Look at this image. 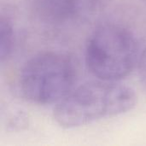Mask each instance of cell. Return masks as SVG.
<instances>
[{
  "mask_svg": "<svg viewBox=\"0 0 146 146\" xmlns=\"http://www.w3.org/2000/svg\"><path fill=\"white\" fill-rule=\"evenodd\" d=\"M136 104L137 96L131 87L99 80L74 89L57 103L53 117L63 128H76L127 113Z\"/></svg>",
  "mask_w": 146,
  "mask_h": 146,
  "instance_id": "6da1fadb",
  "label": "cell"
},
{
  "mask_svg": "<svg viewBox=\"0 0 146 146\" xmlns=\"http://www.w3.org/2000/svg\"><path fill=\"white\" fill-rule=\"evenodd\" d=\"M74 61L68 55L46 51L31 57L21 69L18 86L21 96L38 105L59 103L76 84Z\"/></svg>",
  "mask_w": 146,
  "mask_h": 146,
  "instance_id": "7a4b0ae2",
  "label": "cell"
},
{
  "mask_svg": "<svg viewBox=\"0 0 146 146\" xmlns=\"http://www.w3.org/2000/svg\"><path fill=\"white\" fill-rule=\"evenodd\" d=\"M139 46L127 28L105 23L95 29L86 48V64L98 80L117 81L127 77L139 61Z\"/></svg>",
  "mask_w": 146,
  "mask_h": 146,
  "instance_id": "3957f363",
  "label": "cell"
},
{
  "mask_svg": "<svg viewBox=\"0 0 146 146\" xmlns=\"http://www.w3.org/2000/svg\"><path fill=\"white\" fill-rule=\"evenodd\" d=\"M94 0H34L41 18L52 25L74 23L86 17Z\"/></svg>",
  "mask_w": 146,
  "mask_h": 146,
  "instance_id": "277c9868",
  "label": "cell"
},
{
  "mask_svg": "<svg viewBox=\"0 0 146 146\" xmlns=\"http://www.w3.org/2000/svg\"><path fill=\"white\" fill-rule=\"evenodd\" d=\"M15 36L10 21L3 17L0 21V57L1 61L8 59L14 48Z\"/></svg>",
  "mask_w": 146,
  "mask_h": 146,
  "instance_id": "5b68a950",
  "label": "cell"
},
{
  "mask_svg": "<svg viewBox=\"0 0 146 146\" xmlns=\"http://www.w3.org/2000/svg\"><path fill=\"white\" fill-rule=\"evenodd\" d=\"M139 77L141 83L146 86V48L140 54L138 61Z\"/></svg>",
  "mask_w": 146,
  "mask_h": 146,
  "instance_id": "8992f818",
  "label": "cell"
}]
</instances>
